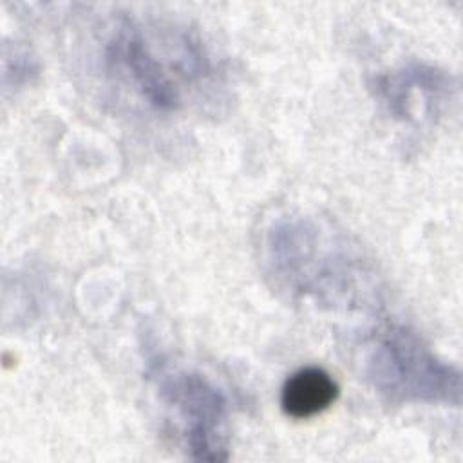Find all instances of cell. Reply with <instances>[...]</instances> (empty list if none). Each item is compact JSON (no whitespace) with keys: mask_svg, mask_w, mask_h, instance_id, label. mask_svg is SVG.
I'll use <instances>...</instances> for the list:
<instances>
[{"mask_svg":"<svg viewBox=\"0 0 463 463\" xmlns=\"http://www.w3.org/2000/svg\"><path fill=\"white\" fill-rule=\"evenodd\" d=\"M260 255L275 286L329 311H365L380 302V279L364 248L327 219L293 212L264 230Z\"/></svg>","mask_w":463,"mask_h":463,"instance_id":"1","label":"cell"},{"mask_svg":"<svg viewBox=\"0 0 463 463\" xmlns=\"http://www.w3.org/2000/svg\"><path fill=\"white\" fill-rule=\"evenodd\" d=\"M105 63L152 110L175 112L184 89L215 76L213 56L186 27H148L123 16L105 45Z\"/></svg>","mask_w":463,"mask_h":463,"instance_id":"2","label":"cell"},{"mask_svg":"<svg viewBox=\"0 0 463 463\" xmlns=\"http://www.w3.org/2000/svg\"><path fill=\"white\" fill-rule=\"evenodd\" d=\"M365 378L391 403L459 405L461 373L443 362L407 326L391 324L376 333L365 356Z\"/></svg>","mask_w":463,"mask_h":463,"instance_id":"3","label":"cell"},{"mask_svg":"<svg viewBox=\"0 0 463 463\" xmlns=\"http://www.w3.org/2000/svg\"><path fill=\"white\" fill-rule=\"evenodd\" d=\"M161 400L177 416L186 452L195 461L228 459L230 403L221 387L194 369L163 367L156 373Z\"/></svg>","mask_w":463,"mask_h":463,"instance_id":"4","label":"cell"},{"mask_svg":"<svg viewBox=\"0 0 463 463\" xmlns=\"http://www.w3.org/2000/svg\"><path fill=\"white\" fill-rule=\"evenodd\" d=\"M371 87L383 110L402 123L434 121L456 92L445 69L420 60L376 74Z\"/></svg>","mask_w":463,"mask_h":463,"instance_id":"5","label":"cell"},{"mask_svg":"<svg viewBox=\"0 0 463 463\" xmlns=\"http://www.w3.org/2000/svg\"><path fill=\"white\" fill-rule=\"evenodd\" d=\"M336 380L318 365L291 373L280 387V409L293 420H307L327 411L338 398Z\"/></svg>","mask_w":463,"mask_h":463,"instance_id":"6","label":"cell"},{"mask_svg":"<svg viewBox=\"0 0 463 463\" xmlns=\"http://www.w3.org/2000/svg\"><path fill=\"white\" fill-rule=\"evenodd\" d=\"M38 74V61L27 49L13 45L4 49V85L18 87L29 83Z\"/></svg>","mask_w":463,"mask_h":463,"instance_id":"7","label":"cell"}]
</instances>
